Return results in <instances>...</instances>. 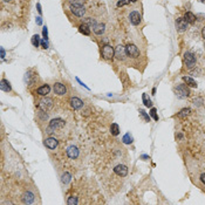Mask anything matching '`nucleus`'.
<instances>
[{
    "label": "nucleus",
    "mask_w": 205,
    "mask_h": 205,
    "mask_svg": "<svg viewBox=\"0 0 205 205\" xmlns=\"http://www.w3.org/2000/svg\"><path fill=\"white\" fill-rule=\"evenodd\" d=\"M101 54H102V57L106 59V60H113L114 56H115V49H114L110 45L106 43V45L102 47Z\"/></svg>",
    "instance_id": "1"
},
{
    "label": "nucleus",
    "mask_w": 205,
    "mask_h": 205,
    "mask_svg": "<svg viewBox=\"0 0 205 205\" xmlns=\"http://www.w3.org/2000/svg\"><path fill=\"white\" fill-rule=\"evenodd\" d=\"M175 92H176V95L178 97H181V98L190 96V89H189V87L186 86V85H179V86H177L176 89H175Z\"/></svg>",
    "instance_id": "2"
},
{
    "label": "nucleus",
    "mask_w": 205,
    "mask_h": 205,
    "mask_svg": "<svg viewBox=\"0 0 205 205\" xmlns=\"http://www.w3.org/2000/svg\"><path fill=\"white\" fill-rule=\"evenodd\" d=\"M127 51H126V47H123L122 45H119L116 48H115V57L120 60V61H123L126 60L127 57Z\"/></svg>",
    "instance_id": "3"
},
{
    "label": "nucleus",
    "mask_w": 205,
    "mask_h": 205,
    "mask_svg": "<svg viewBox=\"0 0 205 205\" xmlns=\"http://www.w3.org/2000/svg\"><path fill=\"white\" fill-rule=\"evenodd\" d=\"M184 61H185V64H186L188 67L192 68L196 65V56L192 53H190V52H186L184 54Z\"/></svg>",
    "instance_id": "4"
},
{
    "label": "nucleus",
    "mask_w": 205,
    "mask_h": 205,
    "mask_svg": "<svg viewBox=\"0 0 205 205\" xmlns=\"http://www.w3.org/2000/svg\"><path fill=\"white\" fill-rule=\"evenodd\" d=\"M126 51H127L128 56H130V57H137L140 55V51L135 45H128L126 47Z\"/></svg>",
    "instance_id": "5"
},
{
    "label": "nucleus",
    "mask_w": 205,
    "mask_h": 205,
    "mask_svg": "<svg viewBox=\"0 0 205 205\" xmlns=\"http://www.w3.org/2000/svg\"><path fill=\"white\" fill-rule=\"evenodd\" d=\"M114 172L120 177H126L128 175V168L126 165H123V164H119V165H116L114 168Z\"/></svg>",
    "instance_id": "6"
},
{
    "label": "nucleus",
    "mask_w": 205,
    "mask_h": 205,
    "mask_svg": "<svg viewBox=\"0 0 205 205\" xmlns=\"http://www.w3.org/2000/svg\"><path fill=\"white\" fill-rule=\"evenodd\" d=\"M129 20L132 25L137 26V25H140L141 21H142V17H141V14L137 11H134V12H131V13H130Z\"/></svg>",
    "instance_id": "7"
},
{
    "label": "nucleus",
    "mask_w": 205,
    "mask_h": 205,
    "mask_svg": "<svg viewBox=\"0 0 205 205\" xmlns=\"http://www.w3.org/2000/svg\"><path fill=\"white\" fill-rule=\"evenodd\" d=\"M70 12L75 17H79V18H81L86 14V10H85L83 6H70Z\"/></svg>",
    "instance_id": "8"
},
{
    "label": "nucleus",
    "mask_w": 205,
    "mask_h": 205,
    "mask_svg": "<svg viewBox=\"0 0 205 205\" xmlns=\"http://www.w3.org/2000/svg\"><path fill=\"white\" fill-rule=\"evenodd\" d=\"M65 127V121L61 119H54L51 121L49 123V128L51 129H61Z\"/></svg>",
    "instance_id": "9"
},
{
    "label": "nucleus",
    "mask_w": 205,
    "mask_h": 205,
    "mask_svg": "<svg viewBox=\"0 0 205 205\" xmlns=\"http://www.w3.org/2000/svg\"><path fill=\"white\" fill-rule=\"evenodd\" d=\"M53 89H54V93L56 95H65L66 93H67V88H66L65 85H62V83H60V82H56L53 87Z\"/></svg>",
    "instance_id": "10"
},
{
    "label": "nucleus",
    "mask_w": 205,
    "mask_h": 205,
    "mask_svg": "<svg viewBox=\"0 0 205 205\" xmlns=\"http://www.w3.org/2000/svg\"><path fill=\"white\" fill-rule=\"evenodd\" d=\"M176 28H177V31H179V32H184V31L188 30V22L185 21L184 18H178V19L176 20Z\"/></svg>",
    "instance_id": "11"
},
{
    "label": "nucleus",
    "mask_w": 205,
    "mask_h": 205,
    "mask_svg": "<svg viewBox=\"0 0 205 205\" xmlns=\"http://www.w3.org/2000/svg\"><path fill=\"white\" fill-rule=\"evenodd\" d=\"M69 103H70L72 108L74 109H81L83 107V101L80 100L79 97H72L70 101H69Z\"/></svg>",
    "instance_id": "12"
},
{
    "label": "nucleus",
    "mask_w": 205,
    "mask_h": 205,
    "mask_svg": "<svg viewBox=\"0 0 205 205\" xmlns=\"http://www.w3.org/2000/svg\"><path fill=\"white\" fill-rule=\"evenodd\" d=\"M43 143H45V145H46L48 149H55V148L57 147V144H59L57 140L54 138V137H48V138H46Z\"/></svg>",
    "instance_id": "13"
},
{
    "label": "nucleus",
    "mask_w": 205,
    "mask_h": 205,
    "mask_svg": "<svg viewBox=\"0 0 205 205\" xmlns=\"http://www.w3.org/2000/svg\"><path fill=\"white\" fill-rule=\"evenodd\" d=\"M67 155H68L69 158L75 160V158H77V156H79V149L76 148L75 145H70V147H68V149H67Z\"/></svg>",
    "instance_id": "14"
},
{
    "label": "nucleus",
    "mask_w": 205,
    "mask_h": 205,
    "mask_svg": "<svg viewBox=\"0 0 205 205\" xmlns=\"http://www.w3.org/2000/svg\"><path fill=\"white\" fill-rule=\"evenodd\" d=\"M39 107L42 108L43 110H48L49 108L53 107V100H52V98H43V100L40 101Z\"/></svg>",
    "instance_id": "15"
},
{
    "label": "nucleus",
    "mask_w": 205,
    "mask_h": 205,
    "mask_svg": "<svg viewBox=\"0 0 205 205\" xmlns=\"http://www.w3.org/2000/svg\"><path fill=\"white\" fill-rule=\"evenodd\" d=\"M106 31V25L104 23H95L93 26V32L96 35H102Z\"/></svg>",
    "instance_id": "16"
},
{
    "label": "nucleus",
    "mask_w": 205,
    "mask_h": 205,
    "mask_svg": "<svg viewBox=\"0 0 205 205\" xmlns=\"http://www.w3.org/2000/svg\"><path fill=\"white\" fill-rule=\"evenodd\" d=\"M22 200H23L25 204H31V203L34 202V194L32 192H30V191L25 192L23 197H22Z\"/></svg>",
    "instance_id": "17"
},
{
    "label": "nucleus",
    "mask_w": 205,
    "mask_h": 205,
    "mask_svg": "<svg viewBox=\"0 0 205 205\" xmlns=\"http://www.w3.org/2000/svg\"><path fill=\"white\" fill-rule=\"evenodd\" d=\"M38 94L39 95H41V96H46L47 94H49V92H51V87L48 86V85H43V86H41L38 90Z\"/></svg>",
    "instance_id": "18"
},
{
    "label": "nucleus",
    "mask_w": 205,
    "mask_h": 205,
    "mask_svg": "<svg viewBox=\"0 0 205 205\" xmlns=\"http://www.w3.org/2000/svg\"><path fill=\"white\" fill-rule=\"evenodd\" d=\"M0 88H1V90L6 92V93H8V92H11V90H12L11 83H10L7 80H5V79H2V80H1V85H0Z\"/></svg>",
    "instance_id": "19"
},
{
    "label": "nucleus",
    "mask_w": 205,
    "mask_h": 205,
    "mask_svg": "<svg viewBox=\"0 0 205 205\" xmlns=\"http://www.w3.org/2000/svg\"><path fill=\"white\" fill-rule=\"evenodd\" d=\"M184 19H185V21L188 22V23H194L196 22V15H194V13H191V12H186L185 13V15H184Z\"/></svg>",
    "instance_id": "20"
},
{
    "label": "nucleus",
    "mask_w": 205,
    "mask_h": 205,
    "mask_svg": "<svg viewBox=\"0 0 205 205\" xmlns=\"http://www.w3.org/2000/svg\"><path fill=\"white\" fill-rule=\"evenodd\" d=\"M79 32L85 34V35H90V28H89V26H88L87 23L83 22L82 25L79 26Z\"/></svg>",
    "instance_id": "21"
},
{
    "label": "nucleus",
    "mask_w": 205,
    "mask_h": 205,
    "mask_svg": "<svg viewBox=\"0 0 205 205\" xmlns=\"http://www.w3.org/2000/svg\"><path fill=\"white\" fill-rule=\"evenodd\" d=\"M183 81L186 83V86L189 87H194V88H196L197 87V82L194 81L192 77H190V76H183Z\"/></svg>",
    "instance_id": "22"
},
{
    "label": "nucleus",
    "mask_w": 205,
    "mask_h": 205,
    "mask_svg": "<svg viewBox=\"0 0 205 205\" xmlns=\"http://www.w3.org/2000/svg\"><path fill=\"white\" fill-rule=\"evenodd\" d=\"M190 113H191V109L184 108V109H182L178 114H177V116H178V117H181V119H185L186 116H189V115H190Z\"/></svg>",
    "instance_id": "23"
},
{
    "label": "nucleus",
    "mask_w": 205,
    "mask_h": 205,
    "mask_svg": "<svg viewBox=\"0 0 205 205\" xmlns=\"http://www.w3.org/2000/svg\"><path fill=\"white\" fill-rule=\"evenodd\" d=\"M110 131H111V135H114V136H117L120 134V127L117 123H113L111 126H110Z\"/></svg>",
    "instance_id": "24"
},
{
    "label": "nucleus",
    "mask_w": 205,
    "mask_h": 205,
    "mask_svg": "<svg viewBox=\"0 0 205 205\" xmlns=\"http://www.w3.org/2000/svg\"><path fill=\"white\" fill-rule=\"evenodd\" d=\"M70 179H72V176H70L69 172H65L62 175V177H61V182L64 184H68L70 182Z\"/></svg>",
    "instance_id": "25"
},
{
    "label": "nucleus",
    "mask_w": 205,
    "mask_h": 205,
    "mask_svg": "<svg viewBox=\"0 0 205 205\" xmlns=\"http://www.w3.org/2000/svg\"><path fill=\"white\" fill-rule=\"evenodd\" d=\"M32 45L34 46V47H39V45H40V39H39V35H33L32 36Z\"/></svg>",
    "instance_id": "26"
},
{
    "label": "nucleus",
    "mask_w": 205,
    "mask_h": 205,
    "mask_svg": "<svg viewBox=\"0 0 205 205\" xmlns=\"http://www.w3.org/2000/svg\"><path fill=\"white\" fill-rule=\"evenodd\" d=\"M70 6H82L85 0H68Z\"/></svg>",
    "instance_id": "27"
},
{
    "label": "nucleus",
    "mask_w": 205,
    "mask_h": 205,
    "mask_svg": "<svg viewBox=\"0 0 205 205\" xmlns=\"http://www.w3.org/2000/svg\"><path fill=\"white\" fill-rule=\"evenodd\" d=\"M143 102H144L145 107H152V102L150 98L147 97V94H143Z\"/></svg>",
    "instance_id": "28"
},
{
    "label": "nucleus",
    "mask_w": 205,
    "mask_h": 205,
    "mask_svg": "<svg viewBox=\"0 0 205 205\" xmlns=\"http://www.w3.org/2000/svg\"><path fill=\"white\" fill-rule=\"evenodd\" d=\"M123 142H124L126 144H130V143L132 142V137L130 136V134H126V135L123 136Z\"/></svg>",
    "instance_id": "29"
},
{
    "label": "nucleus",
    "mask_w": 205,
    "mask_h": 205,
    "mask_svg": "<svg viewBox=\"0 0 205 205\" xmlns=\"http://www.w3.org/2000/svg\"><path fill=\"white\" fill-rule=\"evenodd\" d=\"M85 23H87L88 26H92V27H93L96 22H95V20H94L93 18H86V19H85Z\"/></svg>",
    "instance_id": "30"
},
{
    "label": "nucleus",
    "mask_w": 205,
    "mask_h": 205,
    "mask_svg": "<svg viewBox=\"0 0 205 205\" xmlns=\"http://www.w3.org/2000/svg\"><path fill=\"white\" fill-rule=\"evenodd\" d=\"M150 115L154 117V120L155 121H158V116H157V110L155 108H151V110H150Z\"/></svg>",
    "instance_id": "31"
},
{
    "label": "nucleus",
    "mask_w": 205,
    "mask_h": 205,
    "mask_svg": "<svg viewBox=\"0 0 205 205\" xmlns=\"http://www.w3.org/2000/svg\"><path fill=\"white\" fill-rule=\"evenodd\" d=\"M140 114H141V116H142L143 119L145 120V122H149V121H150V117H149V115H147V113H145L144 110H140Z\"/></svg>",
    "instance_id": "32"
},
{
    "label": "nucleus",
    "mask_w": 205,
    "mask_h": 205,
    "mask_svg": "<svg viewBox=\"0 0 205 205\" xmlns=\"http://www.w3.org/2000/svg\"><path fill=\"white\" fill-rule=\"evenodd\" d=\"M130 0H120L119 2H117V7H121V6H123V5H127V4H129Z\"/></svg>",
    "instance_id": "33"
},
{
    "label": "nucleus",
    "mask_w": 205,
    "mask_h": 205,
    "mask_svg": "<svg viewBox=\"0 0 205 205\" xmlns=\"http://www.w3.org/2000/svg\"><path fill=\"white\" fill-rule=\"evenodd\" d=\"M67 203L68 204H77V199H76V197H70Z\"/></svg>",
    "instance_id": "34"
},
{
    "label": "nucleus",
    "mask_w": 205,
    "mask_h": 205,
    "mask_svg": "<svg viewBox=\"0 0 205 205\" xmlns=\"http://www.w3.org/2000/svg\"><path fill=\"white\" fill-rule=\"evenodd\" d=\"M42 34H43V36H45V39H47V35H48V32H47V27H46V26L43 27Z\"/></svg>",
    "instance_id": "35"
},
{
    "label": "nucleus",
    "mask_w": 205,
    "mask_h": 205,
    "mask_svg": "<svg viewBox=\"0 0 205 205\" xmlns=\"http://www.w3.org/2000/svg\"><path fill=\"white\" fill-rule=\"evenodd\" d=\"M41 46H42V48H45V49H46V48L48 47V43H47V41H46V40H42V41H41Z\"/></svg>",
    "instance_id": "36"
},
{
    "label": "nucleus",
    "mask_w": 205,
    "mask_h": 205,
    "mask_svg": "<svg viewBox=\"0 0 205 205\" xmlns=\"http://www.w3.org/2000/svg\"><path fill=\"white\" fill-rule=\"evenodd\" d=\"M0 51H1V59H5V55H6V53H5V49H4V48H1Z\"/></svg>",
    "instance_id": "37"
},
{
    "label": "nucleus",
    "mask_w": 205,
    "mask_h": 205,
    "mask_svg": "<svg viewBox=\"0 0 205 205\" xmlns=\"http://www.w3.org/2000/svg\"><path fill=\"white\" fill-rule=\"evenodd\" d=\"M200 181H202V183L205 184V173H203L202 176H200Z\"/></svg>",
    "instance_id": "38"
},
{
    "label": "nucleus",
    "mask_w": 205,
    "mask_h": 205,
    "mask_svg": "<svg viewBox=\"0 0 205 205\" xmlns=\"http://www.w3.org/2000/svg\"><path fill=\"white\" fill-rule=\"evenodd\" d=\"M202 35H203V38L205 39V27H203V30H202Z\"/></svg>",
    "instance_id": "39"
},
{
    "label": "nucleus",
    "mask_w": 205,
    "mask_h": 205,
    "mask_svg": "<svg viewBox=\"0 0 205 205\" xmlns=\"http://www.w3.org/2000/svg\"><path fill=\"white\" fill-rule=\"evenodd\" d=\"M36 19H38V20H36V22H38V25H41V18H36Z\"/></svg>",
    "instance_id": "40"
},
{
    "label": "nucleus",
    "mask_w": 205,
    "mask_h": 205,
    "mask_svg": "<svg viewBox=\"0 0 205 205\" xmlns=\"http://www.w3.org/2000/svg\"><path fill=\"white\" fill-rule=\"evenodd\" d=\"M36 6H38V11H39V13H41V6H40V4H38Z\"/></svg>",
    "instance_id": "41"
},
{
    "label": "nucleus",
    "mask_w": 205,
    "mask_h": 205,
    "mask_svg": "<svg viewBox=\"0 0 205 205\" xmlns=\"http://www.w3.org/2000/svg\"><path fill=\"white\" fill-rule=\"evenodd\" d=\"M200 2H203V4H205V0H199Z\"/></svg>",
    "instance_id": "42"
},
{
    "label": "nucleus",
    "mask_w": 205,
    "mask_h": 205,
    "mask_svg": "<svg viewBox=\"0 0 205 205\" xmlns=\"http://www.w3.org/2000/svg\"><path fill=\"white\" fill-rule=\"evenodd\" d=\"M130 1H131V2H136L137 0H130Z\"/></svg>",
    "instance_id": "43"
}]
</instances>
